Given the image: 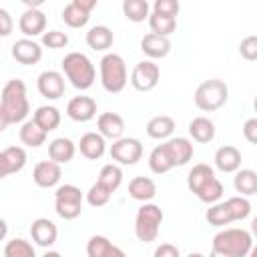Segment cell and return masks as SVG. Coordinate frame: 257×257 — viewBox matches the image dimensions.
I'll return each instance as SVG.
<instances>
[{
  "label": "cell",
  "mask_w": 257,
  "mask_h": 257,
  "mask_svg": "<svg viewBox=\"0 0 257 257\" xmlns=\"http://www.w3.org/2000/svg\"><path fill=\"white\" fill-rule=\"evenodd\" d=\"M215 167L223 173H237L241 167V153L233 145H225L215 153Z\"/></svg>",
  "instance_id": "7402d4cb"
},
{
  "label": "cell",
  "mask_w": 257,
  "mask_h": 257,
  "mask_svg": "<svg viewBox=\"0 0 257 257\" xmlns=\"http://www.w3.org/2000/svg\"><path fill=\"white\" fill-rule=\"evenodd\" d=\"M233 187L243 197L255 195L257 193V173L253 169H241V171H237L235 177H233Z\"/></svg>",
  "instance_id": "4dcf8cb0"
},
{
  "label": "cell",
  "mask_w": 257,
  "mask_h": 257,
  "mask_svg": "<svg viewBox=\"0 0 257 257\" xmlns=\"http://www.w3.org/2000/svg\"><path fill=\"white\" fill-rule=\"evenodd\" d=\"M110 157L120 165H137L143 157V145L139 139L122 137L110 145Z\"/></svg>",
  "instance_id": "9c48e42d"
},
{
  "label": "cell",
  "mask_w": 257,
  "mask_h": 257,
  "mask_svg": "<svg viewBox=\"0 0 257 257\" xmlns=\"http://www.w3.org/2000/svg\"><path fill=\"white\" fill-rule=\"evenodd\" d=\"M253 108H255V112H257V94H255V100H253Z\"/></svg>",
  "instance_id": "f5cc1de1"
},
{
  "label": "cell",
  "mask_w": 257,
  "mask_h": 257,
  "mask_svg": "<svg viewBox=\"0 0 257 257\" xmlns=\"http://www.w3.org/2000/svg\"><path fill=\"white\" fill-rule=\"evenodd\" d=\"M42 44L48 48H64L68 44V36L66 32H60V30H48L42 34Z\"/></svg>",
  "instance_id": "7bdbcfd3"
},
{
  "label": "cell",
  "mask_w": 257,
  "mask_h": 257,
  "mask_svg": "<svg viewBox=\"0 0 257 257\" xmlns=\"http://www.w3.org/2000/svg\"><path fill=\"white\" fill-rule=\"evenodd\" d=\"M227 98H229V88L219 78L203 80L195 90V104L205 112L219 110L227 102Z\"/></svg>",
  "instance_id": "5b68a950"
},
{
  "label": "cell",
  "mask_w": 257,
  "mask_h": 257,
  "mask_svg": "<svg viewBox=\"0 0 257 257\" xmlns=\"http://www.w3.org/2000/svg\"><path fill=\"white\" fill-rule=\"evenodd\" d=\"M251 235L257 237V217H253V221H251Z\"/></svg>",
  "instance_id": "c3c4849f"
},
{
  "label": "cell",
  "mask_w": 257,
  "mask_h": 257,
  "mask_svg": "<svg viewBox=\"0 0 257 257\" xmlns=\"http://www.w3.org/2000/svg\"><path fill=\"white\" fill-rule=\"evenodd\" d=\"M243 137H245L249 143L257 145V116L245 120V124H243Z\"/></svg>",
  "instance_id": "f6af8a7d"
},
{
  "label": "cell",
  "mask_w": 257,
  "mask_h": 257,
  "mask_svg": "<svg viewBox=\"0 0 257 257\" xmlns=\"http://www.w3.org/2000/svg\"><path fill=\"white\" fill-rule=\"evenodd\" d=\"M239 54L245 60H257V36H245L239 44Z\"/></svg>",
  "instance_id": "ee69618b"
},
{
  "label": "cell",
  "mask_w": 257,
  "mask_h": 257,
  "mask_svg": "<svg viewBox=\"0 0 257 257\" xmlns=\"http://www.w3.org/2000/svg\"><path fill=\"white\" fill-rule=\"evenodd\" d=\"M42 257H62V255H60L58 251H46V253H44Z\"/></svg>",
  "instance_id": "681fc988"
},
{
  "label": "cell",
  "mask_w": 257,
  "mask_h": 257,
  "mask_svg": "<svg viewBox=\"0 0 257 257\" xmlns=\"http://www.w3.org/2000/svg\"><path fill=\"white\" fill-rule=\"evenodd\" d=\"M12 32V18L8 14V10L0 8V34L2 36H8Z\"/></svg>",
  "instance_id": "7dc6e473"
},
{
  "label": "cell",
  "mask_w": 257,
  "mask_h": 257,
  "mask_svg": "<svg viewBox=\"0 0 257 257\" xmlns=\"http://www.w3.org/2000/svg\"><path fill=\"white\" fill-rule=\"evenodd\" d=\"M175 131V120L167 114H159V116H153L149 122H147V135L151 139H157V141H163V139H169Z\"/></svg>",
  "instance_id": "f1b7e54d"
},
{
  "label": "cell",
  "mask_w": 257,
  "mask_h": 257,
  "mask_svg": "<svg viewBox=\"0 0 257 257\" xmlns=\"http://www.w3.org/2000/svg\"><path fill=\"white\" fill-rule=\"evenodd\" d=\"M98 124V133L104 137V139H112V141H118L122 139V133H124V120L120 114L116 112H102L96 120Z\"/></svg>",
  "instance_id": "d6986e66"
},
{
  "label": "cell",
  "mask_w": 257,
  "mask_h": 257,
  "mask_svg": "<svg viewBox=\"0 0 257 257\" xmlns=\"http://www.w3.org/2000/svg\"><path fill=\"white\" fill-rule=\"evenodd\" d=\"M209 257H229V255H225V253H219V251H213L211 249V255Z\"/></svg>",
  "instance_id": "f907efd6"
},
{
  "label": "cell",
  "mask_w": 257,
  "mask_h": 257,
  "mask_svg": "<svg viewBox=\"0 0 257 257\" xmlns=\"http://www.w3.org/2000/svg\"><path fill=\"white\" fill-rule=\"evenodd\" d=\"M54 209L64 221H72L82 211V191L76 185H60L54 193Z\"/></svg>",
  "instance_id": "52a82bcc"
},
{
  "label": "cell",
  "mask_w": 257,
  "mask_h": 257,
  "mask_svg": "<svg viewBox=\"0 0 257 257\" xmlns=\"http://www.w3.org/2000/svg\"><path fill=\"white\" fill-rule=\"evenodd\" d=\"M189 257H203V255H201V253H191Z\"/></svg>",
  "instance_id": "db71d44e"
},
{
  "label": "cell",
  "mask_w": 257,
  "mask_h": 257,
  "mask_svg": "<svg viewBox=\"0 0 257 257\" xmlns=\"http://www.w3.org/2000/svg\"><path fill=\"white\" fill-rule=\"evenodd\" d=\"M32 120H34L42 131L50 133V131L58 128V124H60V110H58L56 106H50V104L38 106V108L34 110Z\"/></svg>",
  "instance_id": "83f0119b"
},
{
  "label": "cell",
  "mask_w": 257,
  "mask_h": 257,
  "mask_svg": "<svg viewBox=\"0 0 257 257\" xmlns=\"http://www.w3.org/2000/svg\"><path fill=\"white\" fill-rule=\"evenodd\" d=\"M189 135L197 143H211L215 139V124L207 116H195L189 122Z\"/></svg>",
  "instance_id": "4316f807"
},
{
  "label": "cell",
  "mask_w": 257,
  "mask_h": 257,
  "mask_svg": "<svg viewBox=\"0 0 257 257\" xmlns=\"http://www.w3.org/2000/svg\"><path fill=\"white\" fill-rule=\"evenodd\" d=\"M60 177H62L60 165L54 161H40V163H36V167L32 171V181L42 189H50V187L58 185Z\"/></svg>",
  "instance_id": "4fadbf2b"
},
{
  "label": "cell",
  "mask_w": 257,
  "mask_h": 257,
  "mask_svg": "<svg viewBox=\"0 0 257 257\" xmlns=\"http://www.w3.org/2000/svg\"><path fill=\"white\" fill-rule=\"evenodd\" d=\"M100 82L106 92H120L126 86V64L120 54L108 52L100 58Z\"/></svg>",
  "instance_id": "277c9868"
},
{
  "label": "cell",
  "mask_w": 257,
  "mask_h": 257,
  "mask_svg": "<svg viewBox=\"0 0 257 257\" xmlns=\"http://www.w3.org/2000/svg\"><path fill=\"white\" fill-rule=\"evenodd\" d=\"M4 257H36L34 247L26 239H10L4 245Z\"/></svg>",
  "instance_id": "8d00e7d4"
},
{
  "label": "cell",
  "mask_w": 257,
  "mask_h": 257,
  "mask_svg": "<svg viewBox=\"0 0 257 257\" xmlns=\"http://www.w3.org/2000/svg\"><path fill=\"white\" fill-rule=\"evenodd\" d=\"M205 219L209 221V225L213 227H223V225H229L233 221V215L227 207V203H215L207 209L205 213Z\"/></svg>",
  "instance_id": "e575fe53"
},
{
  "label": "cell",
  "mask_w": 257,
  "mask_h": 257,
  "mask_svg": "<svg viewBox=\"0 0 257 257\" xmlns=\"http://www.w3.org/2000/svg\"><path fill=\"white\" fill-rule=\"evenodd\" d=\"M62 70L66 74V78L70 80V84L78 90H86L94 84L96 78V70L94 64L90 62V58L82 52H68L62 58Z\"/></svg>",
  "instance_id": "7a4b0ae2"
},
{
  "label": "cell",
  "mask_w": 257,
  "mask_h": 257,
  "mask_svg": "<svg viewBox=\"0 0 257 257\" xmlns=\"http://www.w3.org/2000/svg\"><path fill=\"white\" fill-rule=\"evenodd\" d=\"M98 183L104 185L110 193L116 191L120 187V183H122V171H120V167L118 165H112V163L104 165L100 169V173H98Z\"/></svg>",
  "instance_id": "836d02e7"
},
{
  "label": "cell",
  "mask_w": 257,
  "mask_h": 257,
  "mask_svg": "<svg viewBox=\"0 0 257 257\" xmlns=\"http://www.w3.org/2000/svg\"><path fill=\"white\" fill-rule=\"evenodd\" d=\"M30 235H32V241H34L36 245H40V247H50V245H54V241H56V237H58V229H56V225H54L50 219L38 217V219H34L32 225H30Z\"/></svg>",
  "instance_id": "2e32d148"
},
{
  "label": "cell",
  "mask_w": 257,
  "mask_h": 257,
  "mask_svg": "<svg viewBox=\"0 0 257 257\" xmlns=\"http://www.w3.org/2000/svg\"><path fill=\"white\" fill-rule=\"evenodd\" d=\"M26 165V151L22 147H6L0 153V177L22 171Z\"/></svg>",
  "instance_id": "9a60e30c"
},
{
  "label": "cell",
  "mask_w": 257,
  "mask_h": 257,
  "mask_svg": "<svg viewBox=\"0 0 257 257\" xmlns=\"http://www.w3.org/2000/svg\"><path fill=\"white\" fill-rule=\"evenodd\" d=\"M149 167H151V171L155 175H163V173H169L173 169V165H171V161H169L163 145H159V147H155L151 151V155H149Z\"/></svg>",
  "instance_id": "74e56055"
},
{
  "label": "cell",
  "mask_w": 257,
  "mask_h": 257,
  "mask_svg": "<svg viewBox=\"0 0 257 257\" xmlns=\"http://www.w3.org/2000/svg\"><path fill=\"white\" fill-rule=\"evenodd\" d=\"M197 197H199V201H203V203L215 205V203L223 197V185H221V181L215 177L211 183H207V185L197 193Z\"/></svg>",
  "instance_id": "ab89813d"
},
{
  "label": "cell",
  "mask_w": 257,
  "mask_h": 257,
  "mask_svg": "<svg viewBox=\"0 0 257 257\" xmlns=\"http://www.w3.org/2000/svg\"><path fill=\"white\" fill-rule=\"evenodd\" d=\"M128 195H131L135 201L149 203V201L157 195V185H155V181L149 179V177H135V179L128 183Z\"/></svg>",
  "instance_id": "d4e9b609"
},
{
  "label": "cell",
  "mask_w": 257,
  "mask_h": 257,
  "mask_svg": "<svg viewBox=\"0 0 257 257\" xmlns=\"http://www.w3.org/2000/svg\"><path fill=\"white\" fill-rule=\"evenodd\" d=\"M151 6L147 0H124L122 2V14L131 20V22H143L145 18H149Z\"/></svg>",
  "instance_id": "d6a6232c"
},
{
  "label": "cell",
  "mask_w": 257,
  "mask_h": 257,
  "mask_svg": "<svg viewBox=\"0 0 257 257\" xmlns=\"http://www.w3.org/2000/svg\"><path fill=\"white\" fill-rule=\"evenodd\" d=\"M114 42V34L108 26H92L88 32H86V44L92 48V50H106L110 48Z\"/></svg>",
  "instance_id": "484cf974"
},
{
  "label": "cell",
  "mask_w": 257,
  "mask_h": 257,
  "mask_svg": "<svg viewBox=\"0 0 257 257\" xmlns=\"http://www.w3.org/2000/svg\"><path fill=\"white\" fill-rule=\"evenodd\" d=\"M86 255L88 257H126L124 251L116 245H112L102 235H92L86 243Z\"/></svg>",
  "instance_id": "ffe728a7"
},
{
  "label": "cell",
  "mask_w": 257,
  "mask_h": 257,
  "mask_svg": "<svg viewBox=\"0 0 257 257\" xmlns=\"http://www.w3.org/2000/svg\"><path fill=\"white\" fill-rule=\"evenodd\" d=\"M253 249V235L245 229H223L213 237V251L229 257H247Z\"/></svg>",
  "instance_id": "3957f363"
},
{
  "label": "cell",
  "mask_w": 257,
  "mask_h": 257,
  "mask_svg": "<svg viewBox=\"0 0 257 257\" xmlns=\"http://www.w3.org/2000/svg\"><path fill=\"white\" fill-rule=\"evenodd\" d=\"M30 112V104L26 98V84L20 78H12L2 88L0 98V131L8 124L22 122Z\"/></svg>",
  "instance_id": "6da1fadb"
},
{
  "label": "cell",
  "mask_w": 257,
  "mask_h": 257,
  "mask_svg": "<svg viewBox=\"0 0 257 257\" xmlns=\"http://www.w3.org/2000/svg\"><path fill=\"white\" fill-rule=\"evenodd\" d=\"M161 78V68L159 64H155L153 60H141L135 64L133 74H131V84L141 90V92H149L159 84Z\"/></svg>",
  "instance_id": "ba28073f"
},
{
  "label": "cell",
  "mask_w": 257,
  "mask_h": 257,
  "mask_svg": "<svg viewBox=\"0 0 257 257\" xmlns=\"http://www.w3.org/2000/svg\"><path fill=\"white\" fill-rule=\"evenodd\" d=\"M62 20H64V24H68L70 28H82V26L90 20V14L84 12V10L72 0V2H68V4L62 8Z\"/></svg>",
  "instance_id": "1f68e13d"
},
{
  "label": "cell",
  "mask_w": 257,
  "mask_h": 257,
  "mask_svg": "<svg viewBox=\"0 0 257 257\" xmlns=\"http://www.w3.org/2000/svg\"><path fill=\"white\" fill-rule=\"evenodd\" d=\"M163 149L173 167H183L193 159V143L185 137H173L163 143Z\"/></svg>",
  "instance_id": "30bf717a"
},
{
  "label": "cell",
  "mask_w": 257,
  "mask_h": 257,
  "mask_svg": "<svg viewBox=\"0 0 257 257\" xmlns=\"http://www.w3.org/2000/svg\"><path fill=\"white\" fill-rule=\"evenodd\" d=\"M247 257H257V245H255V247L249 251V255H247Z\"/></svg>",
  "instance_id": "816d5d0a"
},
{
  "label": "cell",
  "mask_w": 257,
  "mask_h": 257,
  "mask_svg": "<svg viewBox=\"0 0 257 257\" xmlns=\"http://www.w3.org/2000/svg\"><path fill=\"white\" fill-rule=\"evenodd\" d=\"M161 223H163L161 207L155 205V203H145L137 211V219H135V235H137V239L143 241V243L155 241L157 235H159Z\"/></svg>",
  "instance_id": "8992f818"
},
{
  "label": "cell",
  "mask_w": 257,
  "mask_h": 257,
  "mask_svg": "<svg viewBox=\"0 0 257 257\" xmlns=\"http://www.w3.org/2000/svg\"><path fill=\"white\" fill-rule=\"evenodd\" d=\"M155 257H181L179 249L171 243H161L157 249H155Z\"/></svg>",
  "instance_id": "bcb514c9"
},
{
  "label": "cell",
  "mask_w": 257,
  "mask_h": 257,
  "mask_svg": "<svg viewBox=\"0 0 257 257\" xmlns=\"http://www.w3.org/2000/svg\"><path fill=\"white\" fill-rule=\"evenodd\" d=\"M181 10V4L177 0H157L153 4V12L161 14V16H169V18H177Z\"/></svg>",
  "instance_id": "b9f144b4"
},
{
  "label": "cell",
  "mask_w": 257,
  "mask_h": 257,
  "mask_svg": "<svg viewBox=\"0 0 257 257\" xmlns=\"http://www.w3.org/2000/svg\"><path fill=\"white\" fill-rule=\"evenodd\" d=\"M36 86H38V92L48 98V100H56L64 94V76L56 70H44L38 74V80H36Z\"/></svg>",
  "instance_id": "8fae6325"
},
{
  "label": "cell",
  "mask_w": 257,
  "mask_h": 257,
  "mask_svg": "<svg viewBox=\"0 0 257 257\" xmlns=\"http://www.w3.org/2000/svg\"><path fill=\"white\" fill-rule=\"evenodd\" d=\"M74 153H76V145L66 137H58L48 145V159L58 163V165L72 161Z\"/></svg>",
  "instance_id": "603a6c76"
},
{
  "label": "cell",
  "mask_w": 257,
  "mask_h": 257,
  "mask_svg": "<svg viewBox=\"0 0 257 257\" xmlns=\"http://www.w3.org/2000/svg\"><path fill=\"white\" fill-rule=\"evenodd\" d=\"M149 26H151V30L155 34L169 38L175 32V28H177V18H169V16H161V14H155L153 12L149 16Z\"/></svg>",
  "instance_id": "d590c367"
},
{
  "label": "cell",
  "mask_w": 257,
  "mask_h": 257,
  "mask_svg": "<svg viewBox=\"0 0 257 257\" xmlns=\"http://www.w3.org/2000/svg\"><path fill=\"white\" fill-rule=\"evenodd\" d=\"M110 191L104 187V185H100L98 181L88 189V193H86V201H88V205L90 207H104L108 201H110Z\"/></svg>",
  "instance_id": "60d3db41"
},
{
  "label": "cell",
  "mask_w": 257,
  "mask_h": 257,
  "mask_svg": "<svg viewBox=\"0 0 257 257\" xmlns=\"http://www.w3.org/2000/svg\"><path fill=\"white\" fill-rule=\"evenodd\" d=\"M46 135H48V133H46V131H42L34 120H26V122H22L20 131H18L20 141H22L26 147H32V149H36V147L44 145Z\"/></svg>",
  "instance_id": "f546056e"
},
{
  "label": "cell",
  "mask_w": 257,
  "mask_h": 257,
  "mask_svg": "<svg viewBox=\"0 0 257 257\" xmlns=\"http://www.w3.org/2000/svg\"><path fill=\"white\" fill-rule=\"evenodd\" d=\"M78 149H80V155L90 159V161H96L104 155L106 151V143H104V137L100 133H84L80 137V143H78Z\"/></svg>",
  "instance_id": "44dd1931"
},
{
  "label": "cell",
  "mask_w": 257,
  "mask_h": 257,
  "mask_svg": "<svg viewBox=\"0 0 257 257\" xmlns=\"http://www.w3.org/2000/svg\"><path fill=\"white\" fill-rule=\"evenodd\" d=\"M141 50L149 58H165L171 52V40L167 36H159L155 32H149L141 40Z\"/></svg>",
  "instance_id": "ac0fdd59"
},
{
  "label": "cell",
  "mask_w": 257,
  "mask_h": 257,
  "mask_svg": "<svg viewBox=\"0 0 257 257\" xmlns=\"http://www.w3.org/2000/svg\"><path fill=\"white\" fill-rule=\"evenodd\" d=\"M66 114L76 122H88L96 114V102H94V98L84 96V94L74 96L66 104Z\"/></svg>",
  "instance_id": "7c38bea8"
},
{
  "label": "cell",
  "mask_w": 257,
  "mask_h": 257,
  "mask_svg": "<svg viewBox=\"0 0 257 257\" xmlns=\"http://www.w3.org/2000/svg\"><path fill=\"white\" fill-rule=\"evenodd\" d=\"M18 28L24 36H38L44 34L46 28V14L38 8H28L22 12L20 20H18Z\"/></svg>",
  "instance_id": "e0dca14e"
},
{
  "label": "cell",
  "mask_w": 257,
  "mask_h": 257,
  "mask_svg": "<svg viewBox=\"0 0 257 257\" xmlns=\"http://www.w3.org/2000/svg\"><path fill=\"white\" fill-rule=\"evenodd\" d=\"M12 56L20 64H36L42 58V46L32 38H20L12 44Z\"/></svg>",
  "instance_id": "5bb4252c"
},
{
  "label": "cell",
  "mask_w": 257,
  "mask_h": 257,
  "mask_svg": "<svg viewBox=\"0 0 257 257\" xmlns=\"http://www.w3.org/2000/svg\"><path fill=\"white\" fill-rule=\"evenodd\" d=\"M225 203H227V207H229V211H231V215H233V221H243V219H247L249 213H251V203H249L243 195L231 197V199H227Z\"/></svg>",
  "instance_id": "f35d334b"
},
{
  "label": "cell",
  "mask_w": 257,
  "mask_h": 257,
  "mask_svg": "<svg viewBox=\"0 0 257 257\" xmlns=\"http://www.w3.org/2000/svg\"><path fill=\"white\" fill-rule=\"evenodd\" d=\"M215 179V171L209 167V165H205V163H199V165H195L191 171H189V175H187V187L191 189V193H199L207 183H211Z\"/></svg>",
  "instance_id": "cb8c5ba5"
}]
</instances>
